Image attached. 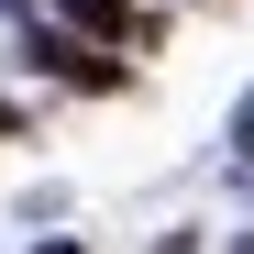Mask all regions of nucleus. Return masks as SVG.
Listing matches in <instances>:
<instances>
[{
    "instance_id": "obj_1",
    "label": "nucleus",
    "mask_w": 254,
    "mask_h": 254,
    "mask_svg": "<svg viewBox=\"0 0 254 254\" xmlns=\"http://www.w3.org/2000/svg\"><path fill=\"white\" fill-rule=\"evenodd\" d=\"M66 11L89 22V33H133V11H122V0H66Z\"/></svg>"
},
{
    "instance_id": "obj_3",
    "label": "nucleus",
    "mask_w": 254,
    "mask_h": 254,
    "mask_svg": "<svg viewBox=\"0 0 254 254\" xmlns=\"http://www.w3.org/2000/svg\"><path fill=\"white\" fill-rule=\"evenodd\" d=\"M45 254H77V243H45Z\"/></svg>"
},
{
    "instance_id": "obj_2",
    "label": "nucleus",
    "mask_w": 254,
    "mask_h": 254,
    "mask_svg": "<svg viewBox=\"0 0 254 254\" xmlns=\"http://www.w3.org/2000/svg\"><path fill=\"white\" fill-rule=\"evenodd\" d=\"M243 144H254V111H243Z\"/></svg>"
}]
</instances>
